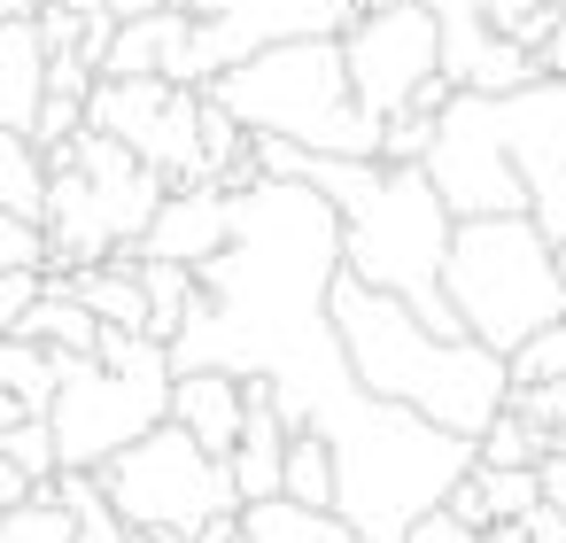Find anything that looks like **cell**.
<instances>
[{
  "instance_id": "obj_1",
  "label": "cell",
  "mask_w": 566,
  "mask_h": 543,
  "mask_svg": "<svg viewBox=\"0 0 566 543\" xmlns=\"http://www.w3.org/2000/svg\"><path fill=\"white\" fill-rule=\"evenodd\" d=\"M233 233L218 257H202V303L164 342L179 365H226L264 373L272 404L295 427H318L342 458L334 512L365 543H403V528L442 504V489L473 466V435H450L388 396H373L349 373V349L334 334L326 288L342 272V210L303 179H256L233 187Z\"/></svg>"
},
{
  "instance_id": "obj_2",
  "label": "cell",
  "mask_w": 566,
  "mask_h": 543,
  "mask_svg": "<svg viewBox=\"0 0 566 543\" xmlns=\"http://www.w3.org/2000/svg\"><path fill=\"white\" fill-rule=\"evenodd\" d=\"M427 179L450 218L527 210L551 241H566V71H543L512 94L458 86L434 117Z\"/></svg>"
},
{
  "instance_id": "obj_3",
  "label": "cell",
  "mask_w": 566,
  "mask_h": 543,
  "mask_svg": "<svg viewBox=\"0 0 566 543\" xmlns=\"http://www.w3.org/2000/svg\"><path fill=\"white\" fill-rule=\"evenodd\" d=\"M326 311H334V334L349 349V373L373 396H388V404H403V411H419L450 435H481L496 419V404L512 396V373L489 342L427 326L403 295L357 280L349 264L334 272Z\"/></svg>"
},
{
  "instance_id": "obj_4",
  "label": "cell",
  "mask_w": 566,
  "mask_h": 543,
  "mask_svg": "<svg viewBox=\"0 0 566 543\" xmlns=\"http://www.w3.org/2000/svg\"><path fill=\"white\" fill-rule=\"evenodd\" d=\"M202 94L218 109H233L249 133H280V140H295L311 156H373L380 148V117L357 109L349 63H342V40L334 32L272 40V48L226 63Z\"/></svg>"
},
{
  "instance_id": "obj_5",
  "label": "cell",
  "mask_w": 566,
  "mask_h": 543,
  "mask_svg": "<svg viewBox=\"0 0 566 543\" xmlns=\"http://www.w3.org/2000/svg\"><path fill=\"white\" fill-rule=\"evenodd\" d=\"M442 303L458 319V334L489 342L496 357L512 342H527L535 326L566 319V280H558V249L527 210H481L450 226L442 249Z\"/></svg>"
},
{
  "instance_id": "obj_6",
  "label": "cell",
  "mask_w": 566,
  "mask_h": 543,
  "mask_svg": "<svg viewBox=\"0 0 566 543\" xmlns=\"http://www.w3.org/2000/svg\"><path fill=\"white\" fill-rule=\"evenodd\" d=\"M156 419H171V349L156 334L102 326L94 357H63V380L48 404L63 466H102L109 450L148 435Z\"/></svg>"
},
{
  "instance_id": "obj_7",
  "label": "cell",
  "mask_w": 566,
  "mask_h": 543,
  "mask_svg": "<svg viewBox=\"0 0 566 543\" xmlns=\"http://www.w3.org/2000/svg\"><path fill=\"white\" fill-rule=\"evenodd\" d=\"M94 481H102V497L125 512V528L171 535V543H195L218 512L241 504L233 466L210 458L179 419H156L148 435H133L125 450H109V458L94 466Z\"/></svg>"
},
{
  "instance_id": "obj_8",
  "label": "cell",
  "mask_w": 566,
  "mask_h": 543,
  "mask_svg": "<svg viewBox=\"0 0 566 543\" xmlns=\"http://www.w3.org/2000/svg\"><path fill=\"white\" fill-rule=\"evenodd\" d=\"M86 125L125 140L140 164H156L171 187H202L210 164H202V86H179V79H94L86 94Z\"/></svg>"
},
{
  "instance_id": "obj_9",
  "label": "cell",
  "mask_w": 566,
  "mask_h": 543,
  "mask_svg": "<svg viewBox=\"0 0 566 543\" xmlns=\"http://www.w3.org/2000/svg\"><path fill=\"white\" fill-rule=\"evenodd\" d=\"M195 17L187 32V86H210L226 63L272 48V40H311V32H349L365 0H171Z\"/></svg>"
},
{
  "instance_id": "obj_10",
  "label": "cell",
  "mask_w": 566,
  "mask_h": 543,
  "mask_svg": "<svg viewBox=\"0 0 566 543\" xmlns=\"http://www.w3.org/2000/svg\"><path fill=\"white\" fill-rule=\"evenodd\" d=\"M342 63H349V94L365 117H396L434 71H442V32L427 0H388V9H365L342 32Z\"/></svg>"
},
{
  "instance_id": "obj_11",
  "label": "cell",
  "mask_w": 566,
  "mask_h": 543,
  "mask_svg": "<svg viewBox=\"0 0 566 543\" xmlns=\"http://www.w3.org/2000/svg\"><path fill=\"white\" fill-rule=\"evenodd\" d=\"M226 233H233V202H226V187H171L164 202H156V218H148V233H140V257H171V264H202V257H218L226 249Z\"/></svg>"
},
{
  "instance_id": "obj_12",
  "label": "cell",
  "mask_w": 566,
  "mask_h": 543,
  "mask_svg": "<svg viewBox=\"0 0 566 543\" xmlns=\"http://www.w3.org/2000/svg\"><path fill=\"white\" fill-rule=\"evenodd\" d=\"M241 411H249V373H226V365H179V373H171V419H179L210 458H233Z\"/></svg>"
},
{
  "instance_id": "obj_13",
  "label": "cell",
  "mask_w": 566,
  "mask_h": 543,
  "mask_svg": "<svg viewBox=\"0 0 566 543\" xmlns=\"http://www.w3.org/2000/svg\"><path fill=\"white\" fill-rule=\"evenodd\" d=\"M233 489H241V504H256V497H280V466H287V419H280V404H272V380L264 373H249V411H241V442H233Z\"/></svg>"
},
{
  "instance_id": "obj_14",
  "label": "cell",
  "mask_w": 566,
  "mask_h": 543,
  "mask_svg": "<svg viewBox=\"0 0 566 543\" xmlns=\"http://www.w3.org/2000/svg\"><path fill=\"white\" fill-rule=\"evenodd\" d=\"M48 94V40L32 17H9L0 24V125L32 133V109Z\"/></svg>"
},
{
  "instance_id": "obj_15",
  "label": "cell",
  "mask_w": 566,
  "mask_h": 543,
  "mask_svg": "<svg viewBox=\"0 0 566 543\" xmlns=\"http://www.w3.org/2000/svg\"><path fill=\"white\" fill-rule=\"evenodd\" d=\"M40 264H48V226L0 210V334L24 319V303L40 295Z\"/></svg>"
},
{
  "instance_id": "obj_16",
  "label": "cell",
  "mask_w": 566,
  "mask_h": 543,
  "mask_svg": "<svg viewBox=\"0 0 566 543\" xmlns=\"http://www.w3.org/2000/svg\"><path fill=\"white\" fill-rule=\"evenodd\" d=\"M9 334H32V342H48V349H63V357H94V342H102V319H94V311H86L71 288H40Z\"/></svg>"
},
{
  "instance_id": "obj_17",
  "label": "cell",
  "mask_w": 566,
  "mask_h": 543,
  "mask_svg": "<svg viewBox=\"0 0 566 543\" xmlns=\"http://www.w3.org/2000/svg\"><path fill=\"white\" fill-rule=\"evenodd\" d=\"M280 497H295V504H326V512H334V497H342V458H334V442H326L318 427H295V435H287Z\"/></svg>"
},
{
  "instance_id": "obj_18",
  "label": "cell",
  "mask_w": 566,
  "mask_h": 543,
  "mask_svg": "<svg viewBox=\"0 0 566 543\" xmlns=\"http://www.w3.org/2000/svg\"><path fill=\"white\" fill-rule=\"evenodd\" d=\"M63 380V349L32 342V334H0V388H9L24 411H48Z\"/></svg>"
},
{
  "instance_id": "obj_19",
  "label": "cell",
  "mask_w": 566,
  "mask_h": 543,
  "mask_svg": "<svg viewBox=\"0 0 566 543\" xmlns=\"http://www.w3.org/2000/svg\"><path fill=\"white\" fill-rule=\"evenodd\" d=\"M140 288H148V334L156 342H171L187 326V311L202 303V272L171 264V257H140Z\"/></svg>"
},
{
  "instance_id": "obj_20",
  "label": "cell",
  "mask_w": 566,
  "mask_h": 543,
  "mask_svg": "<svg viewBox=\"0 0 566 543\" xmlns=\"http://www.w3.org/2000/svg\"><path fill=\"white\" fill-rule=\"evenodd\" d=\"M0 210H17V218H40L48 210V156L17 125H0Z\"/></svg>"
},
{
  "instance_id": "obj_21",
  "label": "cell",
  "mask_w": 566,
  "mask_h": 543,
  "mask_svg": "<svg viewBox=\"0 0 566 543\" xmlns=\"http://www.w3.org/2000/svg\"><path fill=\"white\" fill-rule=\"evenodd\" d=\"M71 535H78V512L55 497V481L17 497V504H0V543H71Z\"/></svg>"
},
{
  "instance_id": "obj_22",
  "label": "cell",
  "mask_w": 566,
  "mask_h": 543,
  "mask_svg": "<svg viewBox=\"0 0 566 543\" xmlns=\"http://www.w3.org/2000/svg\"><path fill=\"white\" fill-rule=\"evenodd\" d=\"M543 450H551V435H543V427H527L512 404H496V419L473 435V458H481V466H535Z\"/></svg>"
},
{
  "instance_id": "obj_23",
  "label": "cell",
  "mask_w": 566,
  "mask_h": 543,
  "mask_svg": "<svg viewBox=\"0 0 566 543\" xmlns=\"http://www.w3.org/2000/svg\"><path fill=\"white\" fill-rule=\"evenodd\" d=\"M504 373H512V388H520V380H566V319H551V326H535L527 342H512V349H504Z\"/></svg>"
},
{
  "instance_id": "obj_24",
  "label": "cell",
  "mask_w": 566,
  "mask_h": 543,
  "mask_svg": "<svg viewBox=\"0 0 566 543\" xmlns=\"http://www.w3.org/2000/svg\"><path fill=\"white\" fill-rule=\"evenodd\" d=\"M481 9H489V24H496L512 48H527V55H535V48L551 40V24L566 17V0H481Z\"/></svg>"
},
{
  "instance_id": "obj_25",
  "label": "cell",
  "mask_w": 566,
  "mask_h": 543,
  "mask_svg": "<svg viewBox=\"0 0 566 543\" xmlns=\"http://www.w3.org/2000/svg\"><path fill=\"white\" fill-rule=\"evenodd\" d=\"M481 466V458H473ZM481 489H489V512L496 520H527L543 504V473L535 466H481Z\"/></svg>"
},
{
  "instance_id": "obj_26",
  "label": "cell",
  "mask_w": 566,
  "mask_h": 543,
  "mask_svg": "<svg viewBox=\"0 0 566 543\" xmlns=\"http://www.w3.org/2000/svg\"><path fill=\"white\" fill-rule=\"evenodd\" d=\"M427 148H434V117L427 109H396V117H380V164H427Z\"/></svg>"
},
{
  "instance_id": "obj_27",
  "label": "cell",
  "mask_w": 566,
  "mask_h": 543,
  "mask_svg": "<svg viewBox=\"0 0 566 543\" xmlns=\"http://www.w3.org/2000/svg\"><path fill=\"white\" fill-rule=\"evenodd\" d=\"M71 133H86V94L48 86V94H40V109H32V140H40V156H48V148H63Z\"/></svg>"
},
{
  "instance_id": "obj_28",
  "label": "cell",
  "mask_w": 566,
  "mask_h": 543,
  "mask_svg": "<svg viewBox=\"0 0 566 543\" xmlns=\"http://www.w3.org/2000/svg\"><path fill=\"white\" fill-rule=\"evenodd\" d=\"M504 404H512V411H520L527 427H543L551 442L566 435V380H520V388H512Z\"/></svg>"
},
{
  "instance_id": "obj_29",
  "label": "cell",
  "mask_w": 566,
  "mask_h": 543,
  "mask_svg": "<svg viewBox=\"0 0 566 543\" xmlns=\"http://www.w3.org/2000/svg\"><path fill=\"white\" fill-rule=\"evenodd\" d=\"M442 512L458 520V528H489L496 512H489V489H481V466H465L450 489H442Z\"/></svg>"
},
{
  "instance_id": "obj_30",
  "label": "cell",
  "mask_w": 566,
  "mask_h": 543,
  "mask_svg": "<svg viewBox=\"0 0 566 543\" xmlns=\"http://www.w3.org/2000/svg\"><path fill=\"white\" fill-rule=\"evenodd\" d=\"M520 528H527V543H566V512H558L551 497H543V504H535V512H527Z\"/></svg>"
},
{
  "instance_id": "obj_31",
  "label": "cell",
  "mask_w": 566,
  "mask_h": 543,
  "mask_svg": "<svg viewBox=\"0 0 566 543\" xmlns=\"http://www.w3.org/2000/svg\"><path fill=\"white\" fill-rule=\"evenodd\" d=\"M535 473H543V497H551V504L566 512V442H551V450L535 458Z\"/></svg>"
},
{
  "instance_id": "obj_32",
  "label": "cell",
  "mask_w": 566,
  "mask_h": 543,
  "mask_svg": "<svg viewBox=\"0 0 566 543\" xmlns=\"http://www.w3.org/2000/svg\"><path fill=\"white\" fill-rule=\"evenodd\" d=\"M17 497H32V473H24L9 450H0V504H17Z\"/></svg>"
},
{
  "instance_id": "obj_33",
  "label": "cell",
  "mask_w": 566,
  "mask_h": 543,
  "mask_svg": "<svg viewBox=\"0 0 566 543\" xmlns=\"http://www.w3.org/2000/svg\"><path fill=\"white\" fill-rule=\"evenodd\" d=\"M241 535H249V528H241V504H233V512H218V520H210L195 543H241Z\"/></svg>"
},
{
  "instance_id": "obj_34",
  "label": "cell",
  "mask_w": 566,
  "mask_h": 543,
  "mask_svg": "<svg viewBox=\"0 0 566 543\" xmlns=\"http://www.w3.org/2000/svg\"><path fill=\"white\" fill-rule=\"evenodd\" d=\"M535 63H543V71H566V17H558V24H551V40H543V48H535Z\"/></svg>"
},
{
  "instance_id": "obj_35",
  "label": "cell",
  "mask_w": 566,
  "mask_h": 543,
  "mask_svg": "<svg viewBox=\"0 0 566 543\" xmlns=\"http://www.w3.org/2000/svg\"><path fill=\"white\" fill-rule=\"evenodd\" d=\"M9 17H32V0H0V24H9Z\"/></svg>"
},
{
  "instance_id": "obj_36",
  "label": "cell",
  "mask_w": 566,
  "mask_h": 543,
  "mask_svg": "<svg viewBox=\"0 0 566 543\" xmlns=\"http://www.w3.org/2000/svg\"><path fill=\"white\" fill-rule=\"evenodd\" d=\"M365 9H388V0H365Z\"/></svg>"
},
{
  "instance_id": "obj_37",
  "label": "cell",
  "mask_w": 566,
  "mask_h": 543,
  "mask_svg": "<svg viewBox=\"0 0 566 543\" xmlns=\"http://www.w3.org/2000/svg\"><path fill=\"white\" fill-rule=\"evenodd\" d=\"M32 9H40V0H32Z\"/></svg>"
},
{
  "instance_id": "obj_38",
  "label": "cell",
  "mask_w": 566,
  "mask_h": 543,
  "mask_svg": "<svg viewBox=\"0 0 566 543\" xmlns=\"http://www.w3.org/2000/svg\"><path fill=\"white\" fill-rule=\"evenodd\" d=\"M558 442H566V435H558Z\"/></svg>"
}]
</instances>
